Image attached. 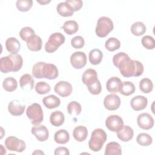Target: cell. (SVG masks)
<instances>
[{"label":"cell","instance_id":"603a6c76","mask_svg":"<svg viewBox=\"0 0 155 155\" xmlns=\"http://www.w3.org/2000/svg\"><path fill=\"white\" fill-rule=\"evenodd\" d=\"M97 79H98L97 73L95 70L92 68H88L84 72L82 77V82L86 85L93 83Z\"/></svg>","mask_w":155,"mask_h":155},{"label":"cell","instance_id":"6da1fadb","mask_svg":"<svg viewBox=\"0 0 155 155\" xmlns=\"http://www.w3.org/2000/svg\"><path fill=\"white\" fill-rule=\"evenodd\" d=\"M113 62L114 66L119 68L121 74L125 78L137 77L143 72L142 64L138 61L131 59L129 56L124 52H119L114 55Z\"/></svg>","mask_w":155,"mask_h":155},{"label":"cell","instance_id":"30bf717a","mask_svg":"<svg viewBox=\"0 0 155 155\" xmlns=\"http://www.w3.org/2000/svg\"><path fill=\"white\" fill-rule=\"evenodd\" d=\"M55 93L60 96L65 97L70 96L73 91L71 85L67 81H59L58 82L54 88Z\"/></svg>","mask_w":155,"mask_h":155},{"label":"cell","instance_id":"2e32d148","mask_svg":"<svg viewBox=\"0 0 155 155\" xmlns=\"http://www.w3.org/2000/svg\"><path fill=\"white\" fill-rule=\"evenodd\" d=\"M134 135V131L128 125L124 127L117 132V137L123 142H128L132 139Z\"/></svg>","mask_w":155,"mask_h":155},{"label":"cell","instance_id":"7c38bea8","mask_svg":"<svg viewBox=\"0 0 155 155\" xmlns=\"http://www.w3.org/2000/svg\"><path fill=\"white\" fill-rule=\"evenodd\" d=\"M104 105L107 110L114 111L120 107V99L117 95L110 94L106 96L104 98Z\"/></svg>","mask_w":155,"mask_h":155},{"label":"cell","instance_id":"3957f363","mask_svg":"<svg viewBox=\"0 0 155 155\" xmlns=\"http://www.w3.org/2000/svg\"><path fill=\"white\" fill-rule=\"evenodd\" d=\"M107 138L105 131L101 128L94 130L88 142L89 148L93 151H99L101 150Z\"/></svg>","mask_w":155,"mask_h":155},{"label":"cell","instance_id":"d4e9b609","mask_svg":"<svg viewBox=\"0 0 155 155\" xmlns=\"http://www.w3.org/2000/svg\"><path fill=\"white\" fill-rule=\"evenodd\" d=\"M121 154L122 148L119 143L111 142L106 145L105 155H120Z\"/></svg>","mask_w":155,"mask_h":155},{"label":"cell","instance_id":"f546056e","mask_svg":"<svg viewBox=\"0 0 155 155\" xmlns=\"http://www.w3.org/2000/svg\"><path fill=\"white\" fill-rule=\"evenodd\" d=\"M62 28L67 35H71L77 32L79 29V25L75 21L69 20L64 22Z\"/></svg>","mask_w":155,"mask_h":155},{"label":"cell","instance_id":"d590c367","mask_svg":"<svg viewBox=\"0 0 155 155\" xmlns=\"http://www.w3.org/2000/svg\"><path fill=\"white\" fill-rule=\"evenodd\" d=\"M137 142L142 146H149L152 143V137L147 133H142L137 135L136 138Z\"/></svg>","mask_w":155,"mask_h":155},{"label":"cell","instance_id":"f1b7e54d","mask_svg":"<svg viewBox=\"0 0 155 155\" xmlns=\"http://www.w3.org/2000/svg\"><path fill=\"white\" fill-rule=\"evenodd\" d=\"M103 53L99 49H93L89 53L88 58L90 62L93 65H98L102 60Z\"/></svg>","mask_w":155,"mask_h":155},{"label":"cell","instance_id":"cb8c5ba5","mask_svg":"<svg viewBox=\"0 0 155 155\" xmlns=\"http://www.w3.org/2000/svg\"><path fill=\"white\" fill-rule=\"evenodd\" d=\"M42 102L45 107L48 109L57 108L61 104V100L55 95H49L42 99Z\"/></svg>","mask_w":155,"mask_h":155},{"label":"cell","instance_id":"1f68e13d","mask_svg":"<svg viewBox=\"0 0 155 155\" xmlns=\"http://www.w3.org/2000/svg\"><path fill=\"white\" fill-rule=\"evenodd\" d=\"M147 28L145 25L142 22H136L133 23L131 27V31L134 36L143 35L146 31Z\"/></svg>","mask_w":155,"mask_h":155},{"label":"cell","instance_id":"ab89813d","mask_svg":"<svg viewBox=\"0 0 155 155\" xmlns=\"http://www.w3.org/2000/svg\"><path fill=\"white\" fill-rule=\"evenodd\" d=\"M35 90L39 94H45L50 91L51 87L50 85L47 82L41 81L36 84Z\"/></svg>","mask_w":155,"mask_h":155},{"label":"cell","instance_id":"277c9868","mask_svg":"<svg viewBox=\"0 0 155 155\" xmlns=\"http://www.w3.org/2000/svg\"><path fill=\"white\" fill-rule=\"evenodd\" d=\"M113 28L114 25L111 19L106 16H102L97 21L95 32L97 36L104 38L113 30Z\"/></svg>","mask_w":155,"mask_h":155},{"label":"cell","instance_id":"83f0119b","mask_svg":"<svg viewBox=\"0 0 155 155\" xmlns=\"http://www.w3.org/2000/svg\"><path fill=\"white\" fill-rule=\"evenodd\" d=\"M70 139V134L65 130H59L54 134V140L59 144H64L67 143Z\"/></svg>","mask_w":155,"mask_h":155},{"label":"cell","instance_id":"484cf974","mask_svg":"<svg viewBox=\"0 0 155 155\" xmlns=\"http://www.w3.org/2000/svg\"><path fill=\"white\" fill-rule=\"evenodd\" d=\"M88 135L87 128L84 126H78L74 128L73 136L74 139L78 142H82L86 139Z\"/></svg>","mask_w":155,"mask_h":155},{"label":"cell","instance_id":"e575fe53","mask_svg":"<svg viewBox=\"0 0 155 155\" xmlns=\"http://www.w3.org/2000/svg\"><path fill=\"white\" fill-rule=\"evenodd\" d=\"M105 47L107 50L110 51H114L120 48V42L116 38H110L106 41Z\"/></svg>","mask_w":155,"mask_h":155},{"label":"cell","instance_id":"9c48e42d","mask_svg":"<svg viewBox=\"0 0 155 155\" xmlns=\"http://www.w3.org/2000/svg\"><path fill=\"white\" fill-rule=\"evenodd\" d=\"M70 62L73 68L81 69L87 64V56L82 51H76L71 55Z\"/></svg>","mask_w":155,"mask_h":155},{"label":"cell","instance_id":"b9f144b4","mask_svg":"<svg viewBox=\"0 0 155 155\" xmlns=\"http://www.w3.org/2000/svg\"><path fill=\"white\" fill-rule=\"evenodd\" d=\"M87 86L90 93L93 95H97L101 92L102 87L101 82L98 79Z\"/></svg>","mask_w":155,"mask_h":155},{"label":"cell","instance_id":"60d3db41","mask_svg":"<svg viewBox=\"0 0 155 155\" xmlns=\"http://www.w3.org/2000/svg\"><path fill=\"white\" fill-rule=\"evenodd\" d=\"M35 35V31L29 27H23L19 31V36L22 41H27L31 37Z\"/></svg>","mask_w":155,"mask_h":155},{"label":"cell","instance_id":"d6a6232c","mask_svg":"<svg viewBox=\"0 0 155 155\" xmlns=\"http://www.w3.org/2000/svg\"><path fill=\"white\" fill-rule=\"evenodd\" d=\"M2 87L5 91L12 92L15 91L17 88L18 82L15 78L12 77H8L3 81Z\"/></svg>","mask_w":155,"mask_h":155},{"label":"cell","instance_id":"d6986e66","mask_svg":"<svg viewBox=\"0 0 155 155\" xmlns=\"http://www.w3.org/2000/svg\"><path fill=\"white\" fill-rule=\"evenodd\" d=\"M0 70L2 73H7L10 71L13 72L14 64L12 59L8 56L2 57L0 59Z\"/></svg>","mask_w":155,"mask_h":155},{"label":"cell","instance_id":"44dd1931","mask_svg":"<svg viewBox=\"0 0 155 155\" xmlns=\"http://www.w3.org/2000/svg\"><path fill=\"white\" fill-rule=\"evenodd\" d=\"M20 86L25 90H31L34 87V80L30 74H24L19 80Z\"/></svg>","mask_w":155,"mask_h":155},{"label":"cell","instance_id":"4fadbf2b","mask_svg":"<svg viewBox=\"0 0 155 155\" xmlns=\"http://www.w3.org/2000/svg\"><path fill=\"white\" fill-rule=\"evenodd\" d=\"M31 133L40 142L47 140L49 136V133L47 127L42 125L33 126L31 128Z\"/></svg>","mask_w":155,"mask_h":155},{"label":"cell","instance_id":"f6af8a7d","mask_svg":"<svg viewBox=\"0 0 155 155\" xmlns=\"http://www.w3.org/2000/svg\"><path fill=\"white\" fill-rule=\"evenodd\" d=\"M65 2L71 6L74 12L79 10L83 5V2L81 0H66Z\"/></svg>","mask_w":155,"mask_h":155},{"label":"cell","instance_id":"7bdbcfd3","mask_svg":"<svg viewBox=\"0 0 155 155\" xmlns=\"http://www.w3.org/2000/svg\"><path fill=\"white\" fill-rule=\"evenodd\" d=\"M141 42L143 46L148 50H153L155 47L154 39L151 36H144L141 39Z\"/></svg>","mask_w":155,"mask_h":155},{"label":"cell","instance_id":"9a60e30c","mask_svg":"<svg viewBox=\"0 0 155 155\" xmlns=\"http://www.w3.org/2000/svg\"><path fill=\"white\" fill-rule=\"evenodd\" d=\"M25 106L22 105L17 100H13L8 104V110L9 113L15 116H21L24 113Z\"/></svg>","mask_w":155,"mask_h":155},{"label":"cell","instance_id":"ffe728a7","mask_svg":"<svg viewBox=\"0 0 155 155\" xmlns=\"http://www.w3.org/2000/svg\"><path fill=\"white\" fill-rule=\"evenodd\" d=\"M5 48L11 54L17 53L21 48L19 41L14 37L8 38L5 41Z\"/></svg>","mask_w":155,"mask_h":155},{"label":"cell","instance_id":"8d00e7d4","mask_svg":"<svg viewBox=\"0 0 155 155\" xmlns=\"http://www.w3.org/2000/svg\"><path fill=\"white\" fill-rule=\"evenodd\" d=\"M67 111L70 115H79L82 111L81 104L76 101H71L67 105Z\"/></svg>","mask_w":155,"mask_h":155},{"label":"cell","instance_id":"5bb4252c","mask_svg":"<svg viewBox=\"0 0 155 155\" xmlns=\"http://www.w3.org/2000/svg\"><path fill=\"white\" fill-rule=\"evenodd\" d=\"M148 104V100L147 97L143 96H136L133 97L130 101V105L131 108L135 111L142 110L147 107Z\"/></svg>","mask_w":155,"mask_h":155},{"label":"cell","instance_id":"bcb514c9","mask_svg":"<svg viewBox=\"0 0 155 155\" xmlns=\"http://www.w3.org/2000/svg\"><path fill=\"white\" fill-rule=\"evenodd\" d=\"M54 155H59V154H65L68 155L70 154L69 150L66 147H59L55 149L54 152Z\"/></svg>","mask_w":155,"mask_h":155},{"label":"cell","instance_id":"ac0fdd59","mask_svg":"<svg viewBox=\"0 0 155 155\" xmlns=\"http://www.w3.org/2000/svg\"><path fill=\"white\" fill-rule=\"evenodd\" d=\"M42 41L41 38L36 35L31 37L27 41V45L28 48L33 51H38L41 50L42 48Z\"/></svg>","mask_w":155,"mask_h":155},{"label":"cell","instance_id":"836d02e7","mask_svg":"<svg viewBox=\"0 0 155 155\" xmlns=\"http://www.w3.org/2000/svg\"><path fill=\"white\" fill-rule=\"evenodd\" d=\"M139 88L144 93H150L153 88V84L148 78H143L139 82Z\"/></svg>","mask_w":155,"mask_h":155},{"label":"cell","instance_id":"4316f807","mask_svg":"<svg viewBox=\"0 0 155 155\" xmlns=\"http://www.w3.org/2000/svg\"><path fill=\"white\" fill-rule=\"evenodd\" d=\"M65 117L64 114L60 111H55L51 113L50 116V121L52 125L60 127L64 122Z\"/></svg>","mask_w":155,"mask_h":155},{"label":"cell","instance_id":"e0dca14e","mask_svg":"<svg viewBox=\"0 0 155 155\" xmlns=\"http://www.w3.org/2000/svg\"><path fill=\"white\" fill-rule=\"evenodd\" d=\"M122 82L117 77L110 78L107 82V90L111 93H117L120 91Z\"/></svg>","mask_w":155,"mask_h":155},{"label":"cell","instance_id":"ba28073f","mask_svg":"<svg viewBox=\"0 0 155 155\" xmlns=\"http://www.w3.org/2000/svg\"><path fill=\"white\" fill-rule=\"evenodd\" d=\"M105 125L109 130L117 132L124 127V121L118 115H110L105 120Z\"/></svg>","mask_w":155,"mask_h":155},{"label":"cell","instance_id":"8992f818","mask_svg":"<svg viewBox=\"0 0 155 155\" xmlns=\"http://www.w3.org/2000/svg\"><path fill=\"white\" fill-rule=\"evenodd\" d=\"M65 40V36L61 33L56 32L51 34L45 45V50L47 53L54 52L64 43Z\"/></svg>","mask_w":155,"mask_h":155},{"label":"cell","instance_id":"ee69618b","mask_svg":"<svg viewBox=\"0 0 155 155\" xmlns=\"http://www.w3.org/2000/svg\"><path fill=\"white\" fill-rule=\"evenodd\" d=\"M71 46L76 49H79L84 46L85 41L84 38L81 36H76L71 40Z\"/></svg>","mask_w":155,"mask_h":155},{"label":"cell","instance_id":"7a4b0ae2","mask_svg":"<svg viewBox=\"0 0 155 155\" xmlns=\"http://www.w3.org/2000/svg\"><path fill=\"white\" fill-rule=\"evenodd\" d=\"M32 74L37 79L46 78L52 80L56 79L59 75L58 69L52 64H47L44 62L36 63L32 68Z\"/></svg>","mask_w":155,"mask_h":155},{"label":"cell","instance_id":"4dcf8cb0","mask_svg":"<svg viewBox=\"0 0 155 155\" xmlns=\"http://www.w3.org/2000/svg\"><path fill=\"white\" fill-rule=\"evenodd\" d=\"M135 91L134 85L130 81H124L122 82L119 92L124 96H129L133 94Z\"/></svg>","mask_w":155,"mask_h":155},{"label":"cell","instance_id":"7402d4cb","mask_svg":"<svg viewBox=\"0 0 155 155\" xmlns=\"http://www.w3.org/2000/svg\"><path fill=\"white\" fill-rule=\"evenodd\" d=\"M56 10L59 15L64 17L71 16L74 13L73 8L65 1L58 4L56 7Z\"/></svg>","mask_w":155,"mask_h":155},{"label":"cell","instance_id":"8fae6325","mask_svg":"<svg viewBox=\"0 0 155 155\" xmlns=\"http://www.w3.org/2000/svg\"><path fill=\"white\" fill-rule=\"evenodd\" d=\"M137 122L138 126L143 130H150L154 125L153 117L147 113H143L137 116Z\"/></svg>","mask_w":155,"mask_h":155},{"label":"cell","instance_id":"5b68a950","mask_svg":"<svg viewBox=\"0 0 155 155\" xmlns=\"http://www.w3.org/2000/svg\"><path fill=\"white\" fill-rule=\"evenodd\" d=\"M27 116L32 124L39 125L43 120L44 114L41 106L38 103H33L28 107L26 110Z\"/></svg>","mask_w":155,"mask_h":155},{"label":"cell","instance_id":"74e56055","mask_svg":"<svg viewBox=\"0 0 155 155\" xmlns=\"http://www.w3.org/2000/svg\"><path fill=\"white\" fill-rule=\"evenodd\" d=\"M16 5L19 11L25 12H28L33 5V1L31 0H18Z\"/></svg>","mask_w":155,"mask_h":155},{"label":"cell","instance_id":"f35d334b","mask_svg":"<svg viewBox=\"0 0 155 155\" xmlns=\"http://www.w3.org/2000/svg\"><path fill=\"white\" fill-rule=\"evenodd\" d=\"M8 56L12 59L14 64L13 72H16V71H18L19 70H21L23 64V60H22V56L18 53L10 54L8 55Z\"/></svg>","mask_w":155,"mask_h":155},{"label":"cell","instance_id":"52a82bcc","mask_svg":"<svg viewBox=\"0 0 155 155\" xmlns=\"http://www.w3.org/2000/svg\"><path fill=\"white\" fill-rule=\"evenodd\" d=\"M5 147L10 151L22 152L26 148V144L24 140L19 139L15 136H9L6 138L5 142Z\"/></svg>","mask_w":155,"mask_h":155},{"label":"cell","instance_id":"7dc6e473","mask_svg":"<svg viewBox=\"0 0 155 155\" xmlns=\"http://www.w3.org/2000/svg\"><path fill=\"white\" fill-rule=\"evenodd\" d=\"M37 2L42 5H45L47 3H49L50 2V1H37Z\"/></svg>","mask_w":155,"mask_h":155}]
</instances>
